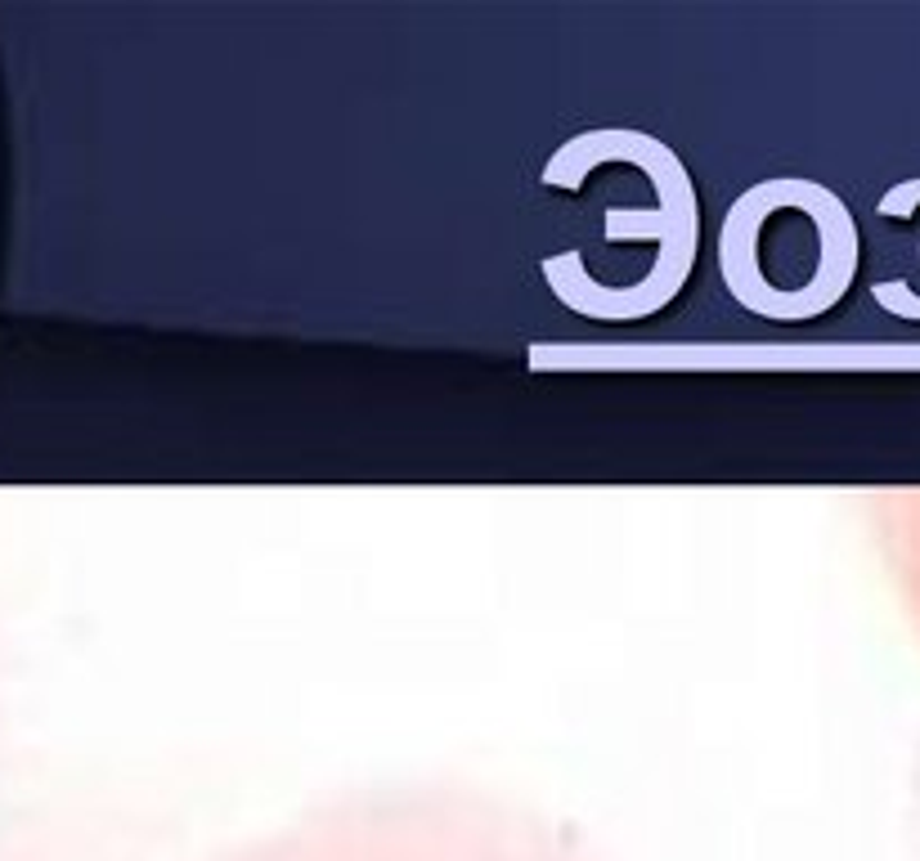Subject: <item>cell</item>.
I'll return each mask as SVG.
<instances>
[{
  "mask_svg": "<svg viewBox=\"0 0 920 861\" xmlns=\"http://www.w3.org/2000/svg\"><path fill=\"white\" fill-rule=\"evenodd\" d=\"M862 229L849 203L808 176H768L736 194L719 229L727 297L768 323H813L849 297Z\"/></svg>",
  "mask_w": 920,
  "mask_h": 861,
  "instance_id": "6da1fadb",
  "label": "cell"
},
{
  "mask_svg": "<svg viewBox=\"0 0 920 861\" xmlns=\"http://www.w3.org/2000/svg\"><path fill=\"white\" fill-rule=\"evenodd\" d=\"M911 189H916V194H920V176H916V180H911ZM916 261H920V242H916ZM902 323H920V305H911V310H907V314H902Z\"/></svg>",
  "mask_w": 920,
  "mask_h": 861,
  "instance_id": "7a4b0ae2",
  "label": "cell"
},
{
  "mask_svg": "<svg viewBox=\"0 0 920 861\" xmlns=\"http://www.w3.org/2000/svg\"><path fill=\"white\" fill-rule=\"evenodd\" d=\"M916 588H920V579H916Z\"/></svg>",
  "mask_w": 920,
  "mask_h": 861,
  "instance_id": "3957f363",
  "label": "cell"
}]
</instances>
